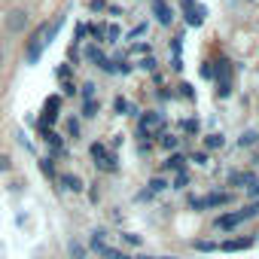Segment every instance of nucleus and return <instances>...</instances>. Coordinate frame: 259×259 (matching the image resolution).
Here are the masks:
<instances>
[{
	"label": "nucleus",
	"instance_id": "obj_1",
	"mask_svg": "<svg viewBox=\"0 0 259 259\" xmlns=\"http://www.w3.org/2000/svg\"><path fill=\"white\" fill-rule=\"evenodd\" d=\"M232 201V192H210V195H204V198H189V207L192 210H204V207H220V204H229Z\"/></svg>",
	"mask_w": 259,
	"mask_h": 259
},
{
	"label": "nucleus",
	"instance_id": "obj_2",
	"mask_svg": "<svg viewBox=\"0 0 259 259\" xmlns=\"http://www.w3.org/2000/svg\"><path fill=\"white\" fill-rule=\"evenodd\" d=\"M141 138H150V135H159L162 132V113H156V110H147L144 116H141Z\"/></svg>",
	"mask_w": 259,
	"mask_h": 259
},
{
	"label": "nucleus",
	"instance_id": "obj_3",
	"mask_svg": "<svg viewBox=\"0 0 259 259\" xmlns=\"http://www.w3.org/2000/svg\"><path fill=\"white\" fill-rule=\"evenodd\" d=\"M28 22H31V16H28L25 10H13V13L7 16V31H13V34H22V31L28 28Z\"/></svg>",
	"mask_w": 259,
	"mask_h": 259
},
{
	"label": "nucleus",
	"instance_id": "obj_4",
	"mask_svg": "<svg viewBox=\"0 0 259 259\" xmlns=\"http://www.w3.org/2000/svg\"><path fill=\"white\" fill-rule=\"evenodd\" d=\"M241 223H244V220H241V213L235 210V213H223V217H217L213 226H217V232H232V229H238Z\"/></svg>",
	"mask_w": 259,
	"mask_h": 259
},
{
	"label": "nucleus",
	"instance_id": "obj_5",
	"mask_svg": "<svg viewBox=\"0 0 259 259\" xmlns=\"http://www.w3.org/2000/svg\"><path fill=\"white\" fill-rule=\"evenodd\" d=\"M253 244H256V238H232V241H223L220 250H226V253H238V250H250Z\"/></svg>",
	"mask_w": 259,
	"mask_h": 259
},
{
	"label": "nucleus",
	"instance_id": "obj_6",
	"mask_svg": "<svg viewBox=\"0 0 259 259\" xmlns=\"http://www.w3.org/2000/svg\"><path fill=\"white\" fill-rule=\"evenodd\" d=\"M153 13H156V19H159V25H171L174 22V13H171V7L165 4V0H153Z\"/></svg>",
	"mask_w": 259,
	"mask_h": 259
},
{
	"label": "nucleus",
	"instance_id": "obj_7",
	"mask_svg": "<svg viewBox=\"0 0 259 259\" xmlns=\"http://www.w3.org/2000/svg\"><path fill=\"white\" fill-rule=\"evenodd\" d=\"M58 183H61L67 192H82V189H85L82 177H76V174H58Z\"/></svg>",
	"mask_w": 259,
	"mask_h": 259
},
{
	"label": "nucleus",
	"instance_id": "obj_8",
	"mask_svg": "<svg viewBox=\"0 0 259 259\" xmlns=\"http://www.w3.org/2000/svg\"><path fill=\"white\" fill-rule=\"evenodd\" d=\"M67 256H70V259H89V247H85L79 238H70V241H67Z\"/></svg>",
	"mask_w": 259,
	"mask_h": 259
},
{
	"label": "nucleus",
	"instance_id": "obj_9",
	"mask_svg": "<svg viewBox=\"0 0 259 259\" xmlns=\"http://www.w3.org/2000/svg\"><path fill=\"white\" fill-rule=\"evenodd\" d=\"M217 85H232V64L226 58L217 64Z\"/></svg>",
	"mask_w": 259,
	"mask_h": 259
},
{
	"label": "nucleus",
	"instance_id": "obj_10",
	"mask_svg": "<svg viewBox=\"0 0 259 259\" xmlns=\"http://www.w3.org/2000/svg\"><path fill=\"white\" fill-rule=\"evenodd\" d=\"M253 180H256V174H250V171H238V174H232V177H229V183H232V186H238V189H247Z\"/></svg>",
	"mask_w": 259,
	"mask_h": 259
},
{
	"label": "nucleus",
	"instance_id": "obj_11",
	"mask_svg": "<svg viewBox=\"0 0 259 259\" xmlns=\"http://www.w3.org/2000/svg\"><path fill=\"white\" fill-rule=\"evenodd\" d=\"M183 162H186V159H183L180 153H171L168 162H165V171H177V174H180V171H183Z\"/></svg>",
	"mask_w": 259,
	"mask_h": 259
},
{
	"label": "nucleus",
	"instance_id": "obj_12",
	"mask_svg": "<svg viewBox=\"0 0 259 259\" xmlns=\"http://www.w3.org/2000/svg\"><path fill=\"white\" fill-rule=\"evenodd\" d=\"M147 186H150V189H147V192H150V195H156V192H165V189H168V186H171V183H168V180H165V177H153V180H150V183H147Z\"/></svg>",
	"mask_w": 259,
	"mask_h": 259
},
{
	"label": "nucleus",
	"instance_id": "obj_13",
	"mask_svg": "<svg viewBox=\"0 0 259 259\" xmlns=\"http://www.w3.org/2000/svg\"><path fill=\"white\" fill-rule=\"evenodd\" d=\"M238 213H241V220H244V223H247V220H253V217H259V201H250V204H244Z\"/></svg>",
	"mask_w": 259,
	"mask_h": 259
},
{
	"label": "nucleus",
	"instance_id": "obj_14",
	"mask_svg": "<svg viewBox=\"0 0 259 259\" xmlns=\"http://www.w3.org/2000/svg\"><path fill=\"white\" fill-rule=\"evenodd\" d=\"M201 16H204V13H201V10H195V7H186V22H189V25H192V28H198V25H201V22H204V19H201Z\"/></svg>",
	"mask_w": 259,
	"mask_h": 259
},
{
	"label": "nucleus",
	"instance_id": "obj_15",
	"mask_svg": "<svg viewBox=\"0 0 259 259\" xmlns=\"http://www.w3.org/2000/svg\"><path fill=\"white\" fill-rule=\"evenodd\" d=\"M82 119H95L98 116V101H82Z\"/></svg>",
	"mask_w": 259,
	"mask_h": 259
},
{
	"label": "nucleus",
	"instance_id": "obj_16",
	"mask_svg": "<svg viewBox=\"0 0 259 259\" xmlns=\"http://www.w3.org/2000/svg\"><path fill=\"white\" fill-rule=\"evenodd\" d=\"M85 58H89V61H95V64H98V67H101V64H104V61H107V58H104V55H101V49H98V46H89V49H85Z\"/></svg>",
	"mask_w": 259,
	"mask_h": 259
},
{
	"label": "nucleus",
	"instance_id": "obj_17",
	"mask_svg": "<svg viewBox=\"0 0 259 259\" xmlns=\"http://www.w3.org/2000/svg\"><path fill=\"white\" fill-rule=\"evenodd\" d=\"M37 162H40V171H43L49 180H55V177H58V174H55V165H52V159H37Z\"/></svg>",
	"mask_w": 259,
	"mask_h": 259
},
{
	"label": "nucleus",
	"instance_id": "obj_18",
	"mask_svg": "<svg viewBox=\"0 0 259 259\" xmlns=\"http://www.w3.org/2000/svg\"><path fill=\"white\" fill-rule=\"evenodd\" d=\"M159 144H162L165 150H171V153H174V150H177V144H180V138H177V135H162V141H159Z\"/></svg>",
	"mask_w": 259,
	"mask_h": 259
},
{
	"label": "nucleus",
	"instance_id": "obj_19",
	"mask_svg": "<svg viewBox=\"0 0 259 259\" xmlns=\"http://www.w3.org/2000/svg\"><path fill=\"white\" fill-rule=\"evenodd\" d=\"M89 153H92V159H95V162H101V159H104L110 150H107L104 144H92V147H89Z\"/></svg>",
	"mask_w": 259,
	"mask_h": 259
},
{
	"label": "nucleus",
	"instance_id": "obj_20",
	"mask_svg": "<svg viewBox=\"0 0 259 259\" xmlns=\"http://www.w3.org/2000/svg\"><path fill=\"white\" fill-rule=\"evenodd\" d=\"M192 247H195V250H201V253H213V250H220V244H217V241H195Z\"/></svg>",
	"mask_w": 259,
	"mask_h": 259
},
{
	"label": "nucleus",
	"instance_id": "obj_21",
	"mask_svg": "<svg viewBox=\"0 0 259 259\" xmlns=\"http://www.w3.org/2000/svg\"><path fill=\"white\" fill-rule=\"evenodd\" d=\"M256 141H259V135H256V132H244V135L238 138V144H241V147H253Z\"/></svg>",
	"mask_w": 259,
	"mask_h": 259
},
{
	"label": "nucleus",
	"instance_id": "obj_22",
	"mask_svg": "<svg viewBox=\"0 0 259 259\" xmlns=\"http://www.w3.org/2000/svg\"><path fill=\"white\" fill-rule=\"evenodd\" d=\"M226 144V138L223 135H207V141H204V147L207 150H217V147H223Z\"/></svg>",
	"mask_w": 259,
	"mask_h": 259
},
{
	"label": "nucleus",
	"instance_id": "obj_23",
	"mask_svg": "<svg viewBox=\"0 0 259 259\" xmlns=\"http://www.w3.org/2000/svg\"><path fill=\"white\" fill-rule=\"evenodd\" d=\"M122 241H125L128 247H141V244H144L141 235H135V232H122Z\"/></svg>",
	"mask_w": 259,
	"mask_h": 259
},
{
	"label": "nucleus",
	"instance_id": "obj_24",
	"mask_svg": "<svg viewBox=\"0 0 259 259\" xmlns=\"http://www.w3.org/2000/svg\"><path fill=\"white\" fill-rule=\"evenodd\" d=\"M95 89H98L95 82H85V85H82V92H79V95H82V101H95Z\"/></svg>",
	"mask_w": 259,
	"mask_h": 259
},
{
	"label": "nucleus",
	"instance_id": "obj_25",
	"mask_svg": "<svg viewBox=\"0 0 259 259\" xmlns=\"http://www.w3.org/2000/svg\"><path fill=\"white\" fill-rule=\"evenodd\" d=\"M67 135L70 138H79V119H73V116L67 119Z\"/></svg>",
	"mask_w": 259,
	"mask_h": 259
},
{
	"label": "nucleus",
	"instance_id": "obj_26",
	"mask_svg": "<svg viewBox=\"0 0 259 259\" xmlns=\"http://www.w3.org/2000/svg\"><path fill=\"white\" fill-rule=\"evenodd\" d=\"M113 107H116V113H119V116L132 110V107H128V101H125V98H116V101H113Z\"/></svg>",
	"mask_w": 259,
	"mask_h": 259
},
{
	"label": "nucleus",
	"instance_id": "obj_27",
	"mask_svg": "<svg viewBox=\"0 0 259 259\" xmlns=\"http://www.w3.org/2000/svg\"><path fill=\"white\" fill-rule=\"evenodd\" d=\"M55 76H58V79H70V67H67V64L55 67Z\"/></svg>",
	"mask_w": 259,
	"mask_h": 259
},
{
	"label": "nucleus",
	"instance_id": "obj_28",
	"mask_svg": "<svg viewBox=\"0 0 259 259\" xmlns=\"http://www.w3.org/2000/svg\"><path fill=\"white\" fill-rule=\"evenodd\" d=\"M247 195H253V198L259 201V177H256V180H253V183L247 186Z\"/></svg>",
	"mask_w": 259,
	"mask_h": 259
},
{
	"label": "nucleus",
	"instance_id": "obj_29",
	"mask_svg": "<svg viewBox=\"0 0 259 259\" xmlns=\"http://www.w3.org/2000/svg\"><path fill=\"white\" fill-rule=\"evenodd\" d=\"M186 183H189V177H186V174H183V171H180V174H177V177H174V186H177V189H183V186H186Z\"/></svg>",
	"mask_w": 259,
	"mask_h": 259
},
{
	"label": "nucleus",
	"instance_id": "obj_30",
	"mask_svg": "<svg viewBox=\"0 0 259 259\" xmlns=\"http://www.w3.org/2000/svg\"><path fill=\"white\" fill-rule=\"evenodd\" d=\"M192 162L195 165H207V153H192Z\"/></svg>",
	"mask_w": 259,
	"mask_h": 259
},
{
	"label": "nucleus",
	"instance_id": "obj_31",
	"mask_svg": "<svg viewBox=\"0 0 259 259\" xmlns=\"http://www.w3.org/2000/svg\"><path fill=\"white\" fill-rule=\"evenodd\" d=\"M13 168V162H10V156H4V153H0V171H10Z\"/></svg>",
	"mask_w": 259,
	"mask_h": 259
},
{
	"label": "nucleus",
	"instance_id": "obj_32",
	"mask_svg": "<svg viewBox=\"0 0 259 259\" xmlns=\"http://www.w3.org/2000/svg\"><path fill=\"white\" fill-rule=\"evenodd\" d=\"M183 128H186V132H198V122H195V119H186Z\"/></svg>",
	"mask_w": 259,
	"mask_h": 259
},
{
	"label": "nucleus",
	"instance_id": "obj_33",
	"mask_svg": "<svg viewBox=\"0 0 259 259\" xmlns=\"http://www.w3.org/2000/svg\"><path fill=\"white\" fill-rule=\"evenodd\" d=\"M64 95H76V85L70 79H64Z\"/></svg>",
	"mask_w": 259,
	"mask_h": 259
},
{
	"label": "nucleus",
	"instance_id": "obj_34",
	"mask_svg": "<svg viewBox=\"0 0 259 259\" xmlns=\"http://www.w3.org/2000/svg\"><path fill=\"white\" fill-rule=\"evenodd\" d=\"M135 259H177V256H135Z\"/></svg>",
	"mask_w": 259,
	"mask_h": 259
},
{
	"label": "nucleus",
	"instance_id": "obj_35",
	"mask_svg": "<svg viewBox=\"0 0 259 259\" xmlns=\"http://www.w3.org/2000/svg\"><path fill=\"white\" fill-rule=\"evenodd\" d=\"M0 64H4V52H0Z\"/></svg>",
	"mask_w": 259,
	"mask_h": 259
}]
</instances>
